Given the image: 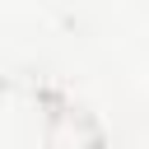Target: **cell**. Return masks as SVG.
I'll return each instance as SVG.
<instances>
[{
    "mask_svg": "<svg viewBox=\"0 0 149 149\" xmlns=\"http://www.w3.org/2000/svg\"><path fill=\"white\" fill-rule=\"evenodd\" d=\"M47 149H107V135L98 126V116L70 98H56L47 107V126H42Z\"/></svg>",
    "mask_w": 149,
    "mask_h": 149,
    "instance_id": "1",
    "label": "cell"
}]
</instances>
